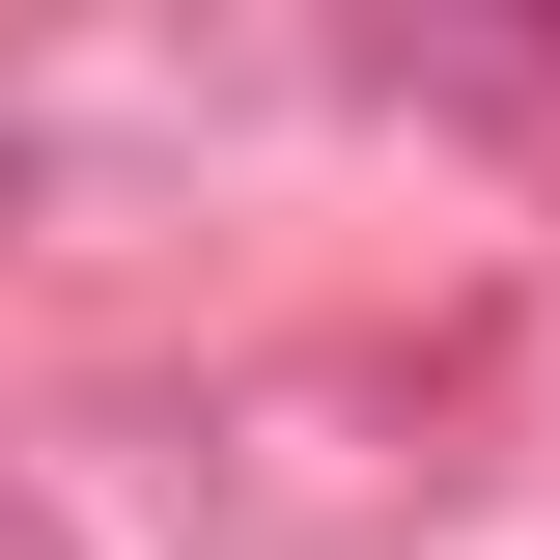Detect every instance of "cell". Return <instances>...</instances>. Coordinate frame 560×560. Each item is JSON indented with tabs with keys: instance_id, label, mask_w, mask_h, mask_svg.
<instances>
[{
	"instance_id": "cell-1",
	"label": "cell",
	"mask_w": 560,
	"mask_h": 560,
	"mask_svg": "<svg viewBox=\"0 0 560 560\" xmlns=\"http://www.w3.org/2000/svg\"><path fill=\"white\" fill-rule=\"evenodd\" d=\"M0 224H28V168H0Z\"/></svg>"
}]
</instances>
